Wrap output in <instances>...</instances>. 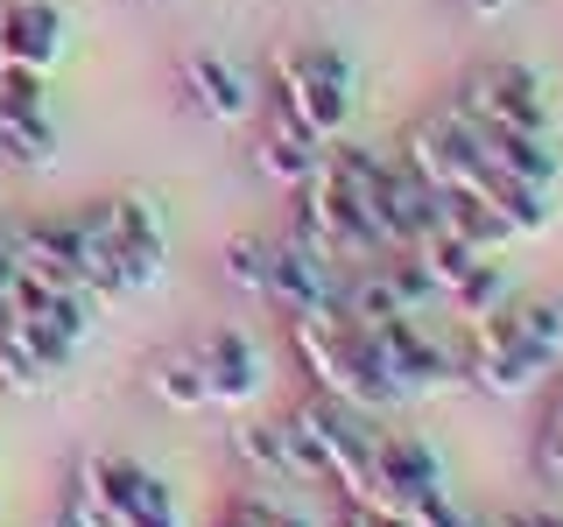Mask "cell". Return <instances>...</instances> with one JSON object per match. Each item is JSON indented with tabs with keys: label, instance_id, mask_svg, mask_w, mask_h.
<instances>
[{
	"label": "cell",
	"instance_id": "cell-1",
	"mask_svg": "<svg viewBox=\"0 0 563 527\" xmlns=\"http://www.w3.org/2000/svg\"><path fill=\"white\" fill-rule=\"evenodd\" d=\"M374 415L345 408V401L310 394L289 415V450H296V479L303 485H339L345 500H380L374 485Z\"/></svg>",
	"mask_w": 563,
	"mask_h": 527
},
{
	"label": "cell",
	"instance_id": "cell-2",
	"mask_svg": "<svg viewBox=\"0 0 563 527\" xmlns=\"http://www.w3.org/2000/svg\"><path fill=\"white\" fill-rule=\"evenodd\" d=\"M451 105H465L486 127H515V134H550V92L528 64H486L465 78V92Z\"/></svg>",
	"mask_w": 563,
	"mask_h": 527
},
{
	"label": "cell",
	"instance_id": "cell-3",
	"mask_svg": "<svg viewBox=\"0 0 563 527\" xmlns=\"http://www.w3.org/2000/svg\"><path fill=\"white\" fill-rule=\"evenodd\" d=\"M374 338L387 351V366H395L401 401H437V394H451V386H465V373H457V345L430 338L422 316H387V324H374Z\"/></svg>",
	"mask_w": 563,
	"mask_h": 527
},
{
	"label": "cell",
	"instance_id": "cell-4",
	"mask_svg": "<svg viewBox=\"0 0 563 527\" xmlns=\"http://www.w3.org/2000/svg\"><path fill=\"white\" fill-rule=\"evenodd\" d=\"M374 485H380L387 506L416 514V506H430L437 492H444V457L422 444V436L380 429V436H374Z\"/></svg>",
	"mask_w": 563,
	"mask_h": 527
},
{
	"label": "cell",
	"instance_id": "cell-5",
	"mask_svg": "<svg viewBox=\"0 0 563 527\" xmlns=\"http://www.w3.org/2000/svg\"><path fill=\"white\" fill-rule=\"evenodd\" d=\"M366 218H374V233H380V254H401V246H416L437 225V190L422 183L409 162H387Z\"/></svg>",
	"mask_w": 563,
	"mask_h": 527
},
{
	"label": "cell",
	"instance_id": "cell-6",
	"mask_svg": "<svg viewBox=\"0 0 563 527\" xmlns=\"http://www.w3.org/2000/svg\"><path fill=\"white\" fill-rule=\"evenodd\" d=\"M317 155H324V141H317L303 127V113L268 85V127H261V141H254V169L268 176V183H282V190H303Z\"/></svg>",
	"mask_w": 563,
	"mask_h": 527
},
{
	"label": "cell",
	"instance_id": "cell-7",
	"mask_svg": "<svg viewBox=\"0 0 563 527\" xmlns=\"http://www.w3.org/2000/svg\"><path fill=\"white\" fill-rule=\"evenodd\" d=\"M198 373H205V394L211 408H246V401L261 394V380H268V359H261V345L246 338V330H211V338L198 345Z\"/></svg>",
	"mask_w": 563,
	"mask_h": 527
},
{
	"label": "cell",
	"instance_id": "cell-8",
	"mask_svg": "<svg viewBox=\"0 0 563 527\" xmlns=\"http://www.w3.org/2000/svg\"><path fill=\"white\" fill-rule=\"evenodd\" d=\"M113 246H120V281H128V295L155 289L163 281V260H169V233H163V211L155 198H113Z\"/></svg>",
	"mask_w": 563,
	"mask_h": 527
},
{
	"label": "cell",
	"instance_id": "cell-9",
	"mask_svg": "<svg viewBox=\"0 0 563 527\" xmlns=\"http://www.w3.org/2000/svg\"><path fill=\"white\" fill-rule=\"evenodd\" d=\"M184 92L211 127H246V120H254V78H246L240 64L211 57V49L184 57Z\"/></svg>",
	"mask_w": 563,
	"mask_h": 527
},
{
	"label": "cell",
	"instance_id": "cell-10",
	"mask_svg": "<svg viewBox=\"0 0 563 527\" xmlns=\"http://www.w3.org/2000/svg\"><path fill=\"white\" fill-rule=\"evenodd\" d=\"M64 57V8L49 0H0V64L49 70Z\"/></svg>",
	"mask_w": 563,
	"mask_h": 527
},
{
	"label": "cell",
	"instance_id": "cell-11",
	"mask_svg": "<svg viewBox=\"0 0 563 527\" xmlns=\"http://www.w3.org/2000/svg\"><path fill=\"white\" fill-rule=\"evenodd\" d=\"M465 113V105H457ZM465 127H472V155H479L486 169H507V176H521V183H556V141L550 134H515V127H486V120H472L465 113Z\"/></svg>",
	"mask_w": 563,
	"mask_h": 527
},
{
	"label": "cell",
	"instance_id": "cell-12",
	"mask_svg": "<svg viewBox=\"0 0 563 527\" xmlns=\"http://www.w3.org/2000/svg\"><path fill=\"white\" fill-rule=\"evenodd\" d=\"M268 78L282 85V92H352V57L339 43H296V49H275Z\"/></svg>",
	"mask_w": 563,
	"mask_h": 527
},
{
	"label": "cell",
	"instance_id": "cell-13",
	"mask_svg": "<svg viewBox=\"0 0 563 527\" xmlns=\"http://www.w3.org/2000/svg\"><path fill=\"white\" fill-rule=\"evenodd\" d=\"M437 225H444V233H457L465 246H479L486 260H500L507 246L521 239L515 225H507L500 211H493V204L479 198V190H457V183H451V190H437Z\"/></svg>",
	"mask_w": 563,
	"mask_h": 527
},
{
	"label": "cell",
	"instance_id": "cell-14",
	"mask_svg": "<svg viewBox=\"0 0 563 527\" xmlns=\"http://www.w3.org/2000/svg\"><path fill=\"white\" fill-rule=\"evenodd\" d=\"M465 190H479V198L500 211L507 225H515V233L528 239V233H542V225L556 218V204H550V183H521V176H507V169H486L479 162V176H472Z\"/></svg>",
	"mask_w": 563,
	"mask_h": 527
},
{
	"label": "cell",
	"instance_id": "cell-15",
	"mask_svg": "<svg viewBox=\"0 0 563 527\" xmlns=\"http://www.w3.org/2000/svg\"><path fill=\"white\" fill-rule=\"evenodd\" d=\"M233 457L254 471L261 485H303V479H296V450H289V422H254V415H240V422H233Z\"/></svg>",
	"mask_w": 563,
	"mask_h": 527
},
{
	"label": "cell",
	"instance_id": "cell-16",
	"mask_svg": "<svg viewBox=\"0 0 563 527\" xmlns=\"http://www.w3.org/2000/svg\"><path fill=\"white\" fill-rule=\"evenodd\" d=\"M148 394L163 401V408H176V415L211 408L205 373H198V351H169V359H155V366H148Z\"/></svg>",
	"mask_w": 563,
	"mask_h": 527
},
{
	"label": "cell",
	"instance_id": "cell-17",
	"mask_svg": "<svg viewBox=\"0 0 563 527\" xmlns=\"http://www.w3.org/2000/svg\"><path fill=\"white\" fill-rule=\"evenodd\" d=\"M409 254L422 260V268H430V281H437V295H444V289H457V281H465L472 268H479V246H465V239H457V233H444V225H430V233H422L416 246H409Z\"/></svg>",
	"mask_w": 563,
	"mask_h": 527
},
{
	"label": "cell",
	"instance_id": "cell-18",
	"mask_svg": "<svg viewBox=\"0 0 563 527\" xmlns=\"http://www.w3.org/2000/svg\"><path fill=\"white\" fill-rule=\"evenodd\" d=\"M444 303H451L457 324H479V316H493L500 303H515V295H507V268H500V260H479L457 289H444Z\"/></svg>",
	"mask_w": 563,
	"mask_h": 527
},
{
	"label": "cell",
	"instance_id": "cell-19",
	"mask_svg": "<svg viewBox=\"0 0 563 527\" xmlns=\"http://www.w3.org/2000/svg\"><path fill=\"white\" fill-rule=\"evenodd\" d=\"M0 155L22 162V169H49L57 162V127H49L43 113L35 120H0Z\"/></svg>",
	"mask_w": 563,
	"mask_h": 527
},
{
	"label": "cell",
	"instance_id": "cell-20",
	"mask_svg": "<svg viewBox=\"0 0 563 527\" xmlns=\"http://www.w3.org/2000/svg\"><path fill=\"white\" fill-rule=\"evenodd\" d=\"M268 274H275V246L268 239H233L225 246V281L240 295H268Z\"/></svg>",
	"mask_w": 563,
	"mask_h": 527
},
{
	"label": "cell",
	"instance_id": "cell-21",
	"mask_svg": "<svg viewBox=\"0 0 563 527\" xmlns=\"http://www.w3.org/2000/svg\"><path fill=\"white\" fill-rule=\"evenodd\" d=\"M22 351L43 366V373H64V366L78 359V338H70V330H57L49 316H22Z\"/></svg>",
	"mask_w": 563,
	"mask_h": 527
},
{
	"label": "cell",
	"instance_id": "cell-22",
	"mask_svg": "<svg viewBox=\"0 0 563 527\" xmlns=\"http://www.w3.org/2000/svg\"><path fill=\"white\" fill-rule=\"evenodd\" d=\"M43 113V70L0 64V120H35Z\"/></svg>",
	"mask_w": 563,
	"mask_h": 527
},
{
	"label": "cell",
	"instance_id": "cell-23",
	"mask_svg": "<svg viewBox=\"0 0 563 527\" xmlns=\"http://www.w3.org/2000/svg\"><path fill=\"white\" fill-rule=\"evenodd\" d=\"M43 380H49V373L22 351V330H14V338H0V386H14V394H35Z\"/></svg>",
	"mask_w": 563,
	"mask_h": 527
},
{
	"label": "cell",
	"instance_id": "cell-24",
	"mask_svg": "<svg viewBox=\"0 0 563 527\" xmlns=\"http://www.w3.org/2000/svg\"><path fill=\"white\" fill-rule=\"evenodd\" d=\"M345 527H416V514H401V506H387V500H352Z\"/></svg>",
	"mask_w": 563,
	"mask_h": 527
},
{
	"label": "cell",
	"instance_id": "cell-25",
	"mask_svg": "<svg viewBox=\"0 0 563 527\" xmlns=\"http://www.w3.org/2000/svg\"><path fill=\"white\" fill-rule=\"evenodd\" d=\"M275 520H282V506H275V500H240L219 527H275Z\"/></svg>",
	"mask_w": 563,
	"mask_h": 527
},
{
	"label": "cell",
	"instance_id": "cell-26",
	"mask_svg": "<svg viewBox=\"0 0 563 527\" xmlns=\"http://www.w3.org/2000/svg\"><path fill=\"white\" fill-rule=\"evenodd\" d=\"M542 471L563 485V436H542Z\"/></svg>",
	"mask_w": 563,
	"mask_h": 527
},
{
	"label": "cell",
	"instance_id": "cell-27",
	"mask_svg": "<svg viewBox=\"0 0 563 527\" xmlns=\"http://www.w3.org/2000/svg\"><path fill=\"white\" fill-rule=\"evenodd\" d=\"M507 527H563V514H536L528 506V514H507Z\"/></svg>",
	"mask_w": 563,
	"mask_h": 527
},
{
	"label": "cell",
	"instance_id": "cell-28",
	"mask_svg": "<svg viewBox=\"0 0 563 527\" xmlns=\"http://www.w3.org/2000/svg\"><path fill=\"white\" fill-rule=\"evenodd\" d=\"M465 8H472V14H486V22H493V14H507L515 0H465Z\"/></svg>",
	"mask_w": 563,
	"mask_h": 527
},
{
	"label": "cell",
	"instance_id": "cell-29",
	"mask_svg": "<svg viewBox=\"0 0 563 527\" xmlns=\"http://www.w3.org/2000/svg\"><path fill=\"white\" fill-rule=\"evenodd\" d=\"M0 506H8V500H0Z\"/></svg>",
	"mask_w": 563,
	"mask_h": 527
}]
</instances>
